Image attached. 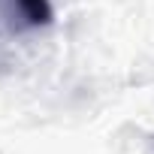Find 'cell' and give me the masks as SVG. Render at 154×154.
I'll return each instance as SVG.
<instances>
[{"mask_svg": "<svg viewBox=\"0 0 154 154\" xmlns=\"http://www.w3.org/2000/svg\"><path fill=\"white\" fill-rule=\"evenodd\" d=\"M6 18L15 30H39L54 18L51 0H6Z\"/></svg>", "mask_w": 154, "mask_h": 154, "instance_id": "6da1fadb", "label": "cell"}]
</instances>
